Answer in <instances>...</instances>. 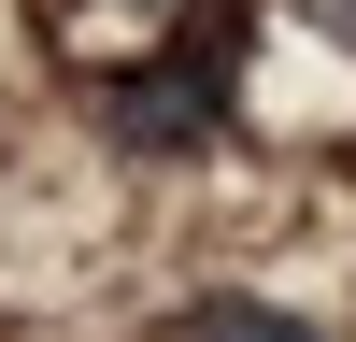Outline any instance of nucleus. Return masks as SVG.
<instances>
[{
  "label": "nucleus",
  "mask_w": 356,
  "mask_h": 342,
  "mask_svg": "<svg viewBox=\"0 0 356 342\" xmlns=\"http://www.w3.org/2000/svg\"><path fill=\"white\" fill-rule=\"evenodd\" d=\"M300 15H314V28H328V43H356V0H300Z\"/></svg>",
  "instance_id": "7ed1b4c3"
},
{
  "label": "nucleus",
  "mask_w": 356,
  "mask_h": 342,
  "mask_svg": "<svg viewBox=\"0 0 356 342\" xmlns=\"http://www.w3.org/2000/svg\"><path fill=\"white\" fill-rule=\"evenodd\" d=\"M171 342H314V328L271 300H200V314H171Z\"/></svg>",
  "instance_id": "f03ea898"
},
{
  "label": "nucleus",
  "mask_w": 356,
  "mask_h": 342,
  "mask_svg": "<svg viewBox=\"0 0 356 342\" xmlns=\"http://www.w3.org/2000/svg\"><path fill=\"white\" fill-rule=\"evenodd\" d=\"M228 100H243V15L186 28L157 72H114V86H100V129L129 142V157H186V142H214Z\"/></svg>",
  "instance_id": "f257e3e1"
}]
</instances>
